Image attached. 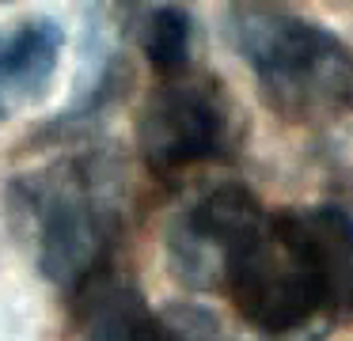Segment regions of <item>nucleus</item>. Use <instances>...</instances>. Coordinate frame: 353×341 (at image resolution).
Returning <instances> with one entry per match:
<instances>
[{
  "mask_svg": "<svg viewBox=\"0 0 353 341\" xmlns=\"http://www.w3.org/2000/svg\"><path fill=\"white\" fill-rule=\"evenodd\" d=\"M221 292L270 338L353 315V216L338 205L266 212L236 254Z\"/></svg>",
  "mask_w": 353,
  "mask_h": 341,
  "instance_id": "obj_1",
  "label": "nucleus"
},
{
  "mask_svg": "<svg viewBox=\"0 0 353 341\" xmlns=\"http://www.w3.org/2000/svg\"><path fill=\"white\" fill-rule=\"evenodd\" d=\"M12 209L39 269L65 292H84L110 273L122 231V178L107 156H65L23 174L12 186Z\"/></svg>",
  "mask_w": 353,
  "mask_h": 341,
  "instance_id": "obj_2",
  "label": "nucleus"
},
{
  "mask_svg": "<svg viewBox=\"0 0 353 341\" xmlns=\"http://www.w3.org/2000/svg\"><path fill=\"white\" fill-rule=\"evenodd\" d=\"M236 45L274 114L292 125H330L353 110V53L334 30L281 12L239 8Z\"/></svg>",
  "mask_w": 353,
  "mask_h": 341,
  "instance_id": "obj_3",
  "label": "nucleus"
},
{
  "mask_svg": "<svg viewBox=\"0 0 353 341\" xmlns=\"http://www.w3.org/2000/svg\"><path fill=\"white\" fill-rule=\"evenodd\" d=\"M137 144L145 163L163 178L228 156L232 106L224 91L205 76H190V68L160 80L137 118Z\"/></svg>",
  "mask_w": 353,
  "mask_h": 341,
  "instance_id": "obj_4",
  "label": "nucleus"
},
{
  "mask_svg": "<svg viewBox=\"0 0 353 341\" xmlns=\"http://www.w3.org/2000/svg\"><path fill=\"white\" fill-rule=\"evenodd\" d=\"M266 220V209L247 186H213L175 216L168 231V258L179 280L221 292L236 254Z\"/></svg>",
  "mask_w": 353,
  "mask_h": 341,
  "instance_id": "obj_5",
  "label": "nucleus"
},
{
  "mask_svg": "<svg viewBox=\"0 0 353 341\" xmlns=\"http://www.w3.org/2000/svg\"><path fill=\"white\" fill-rule=\"evenodd\" d=\"M65 34L50 19H19L0 30V118L50 91L61 61Z\"/></svg>",
  "mask_w": 353,
  "mask_h": 341,
  "instance_id": "obj_6",
  "label": "nucleus"
},
{
  "mask_svg": "<svg viewBox=\"0 0 353 341\" xmlns=\"http://www.w3.org/2000/svg\"><path fill=\"white\" fill-rule=\"evenodd\" d=\"M88 311L80 341H163L160 315L145 307L137 288L103 273L95 285L84 288Z\"/></svg>",
  "mask_w": 353,
  "mask_h": 341,
  "instance_id": "obj_7",
  "label": "nucleus"
},
{
  "mask_svg": "<svg viewBox=\"0 0 353 341\" xmlns=\"http://www.w3.org/2000/svg\"><path fill=\"white\" fill-rule=\"evenodd\" d=\"M190 15L175 4H160L145 15V27H141V50H145L148 65L160 72V80L179 76L190 68Z\"/></svg>",
  "mask_w": 353,
  "mask_h": 341,
  "instance_id": "obj_8",
  "label": "nucleus"
},
{
  "mask_svg": "<svg viewBox=\"0 0 353 341\" xmlns=\"http://www.w3.org/2000/svg\"><path fill=\"white\" fill-rule=\"evenodd\" d=\"M163 341H228L213 315L201 307H168L160 311Z\"/></svg>",
  "mask_w": 353,
  "mask_h": 341,
  "instance_id": "obj_9",
  "label": "nucleus"
},
{
  "mask_svg": "<svg viewBox=\"0 0 353 341\" xmlns=\"http://www.w3.org/2000/svg\"><path fill=\"white\" fill-rule=\"evenodd\" d=\"M0 4H4V0H0Z\"/></svg>",
  "mask_w": 353,
  "mask_h": 341,
  "instance_id": "obj_10",
  "label": "nucleus"
}]
</instances>
